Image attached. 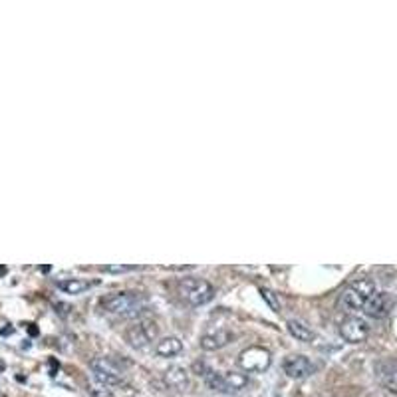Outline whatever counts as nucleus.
Wrapping results in <instances>:
<instances>
[{
  "mask_svg": "<svg viewBox=\"0 0 397 397\" xmlns=\"http://www.w3.org/2000/svg\"><path fill=\"white\" fill-rule=\"evenodd\" d=\"M99 306H101V310H106L108 314H113V316L137 318L149 308V298L143 292L122 290V292H113V294H108L106 298H101Z\"/></svg>",
  "mask_w": 397,
  "mask_h": 397,
  "instance_id": "1",
  "label": "nucleus"
},
{
  "mask_svg": "<svg viewBox=\"0 0 397 397\" xmlns=\"http://www.w3.org/2000/svg\"><path fill=\"white\" fill-rule=\"evenodd\" d=\"M177 292L189 306H205L215 298V288L211 282L197 276H185L177 282Z\"/></svg>",
  "mask_w": 397,
  "mask_h": 397,
  "instance_id": "2",
  "label": "nucleus"
},
{
  "mask_svg": "<svg viewBox=\"0 0 397 397\" xmlns=\"http://www.w3.org/2000/svg\"><path fill=\"white\" fill-rule=\"evenodd\" d=\"M376 282L369 280V278H358L354 280L351 284L342 292V306L349 310V312H360L364 310V306L367 304V300L376 294Z\"/></svg>",
  "mask_w": 397,
  "mask_h": 397,
  "instance_id": "3",
  "label": "nucleus"
},
{
  "mask_svg": "<svg viewBox=\"0 0 397 397\" xmlns=\"http://www.w3.org/2000/svg\"><path fill=\"white\" fill-rule=\"evenodd\" d=\"M203 378H205L206 385L219 394H238V391L246 389V385H249V378L238 371H226V374L205 371Z\"/></svg>",
  "mask_w": 397,
  "mask_h": 397,
  "instance_id": "4",
  "label": "nucleus"
},
{
  "mask_svg": "<svg viewBox=\"0 0 397 397\" xmlns=\"http://www.w3.org/2000/svg\"><path fill=\"white\" fill-rule=\"evenodd\" d=\"M159 326L157 322L153 320H137L133 326H129L126 330V342L135 349H145L149 348L155 340H157Z\"/></svg>",
  "mask_w": 397,
  "mask_h": 397,
  "instance_id": "5",
  "label": "nucleus"
},
{
  "mask_svg": "<svg viewBox=\"0 0 397 397\" xmlns=\"http://www.w3.org/2000/svg\"><path fill=\"white\" fill-rule=\"evenodd\" d=\"M238 365L246 374H262L272 365V354L267 348L253 346L240 351L238 356Z\"/></svg>",
  "mask_w": 397,
  "mask_h": 397,
  "instance_id": "6",
  "label": "nucleus"
},
{
  "mask_svg": "<svg viewBox=\"0 0 397 397\" xmlns=\"http://www.w3.org/2000/svg\"><path fill=\"white\" fill-rule=\"evenodd\" d=\"M90 369L94 374L97 383H101L104 387H117L124 381V374L117 365L110 362L108 358H95L90 362Z\"/></svg>",
  "mask_w": 397,
  "mask_h": 397,
  "instance_id": "7",
  "label": "nucleus"
},
{
  "mask_svg": "<svg viewBox=\"0 0 397 397\" xmlns=\"http://www.w3.org/2000/svg\"><path fill=\"white\" fill-rule=\"evenodd\" d=\"M396 296L394 294H389V292H376L367 304L364 306V312L365 316L374 318V320H383V318H387L391 314V310L396 308Z\"/></svg>",
  "mask_w": 397,
  "mask_h": 397,
  "instance_id": "8",
  "label": "nucleus"
},
{
  "mask_svg": "<svg viewBox=\"0 0 397 397\" xmlns=\"http://www.w3.org/2000/svg\"><path fill=\"white\" fill-rule=\"evenodd\" d=\"M340 336L349 344H362L369 336V326L364 318L348 316L340 322Z\"/></svg>",
  "mask_w": 397,
  "mask_h": 397,
  "instance_id": "9",
  "label": "nucleus"
},
{
  "mask_svg": "<svg viewBox=\"0 0 397 397\" xmlns=\"http://www.w3.org/2000/svg\"><path fill=\"white\" fill-rule=\"evenodd\" d=\"M235 340V333L224 328H217V330H209L201 338H199V346L205 351H217L222 349L224 346H229Z\"/></svg>",
  "mask_w": 397,
  "mask_h": 397,
  "instance_id": "10",
  "label": "nucleus"
},
{
  "mask_svg": "<svg viewBox=\"0 0 397 397\" xmlns=\"http://www.w3.org/2000/svg\"><path fill=\"white\" fill-rule=\"evenodd\" d=\"M316 365L312 364L306 356H290L284 360V374L292 380H304L312 376Z\"/></svg>",
  "mask_w": 397,
  "mask_h": 397,
  "instance_id": "11",
  "label": "nucleus"
},
{
  "mask_svg": "<svg viewBox=\"0 0 397 397\" xmlns=\"http://www.w3.org/2000/svg\"><path fill=\"white\" fill-rule=\"evenodd\" d=\"M163 381L173 391H187V387H189V374H187L185 367L173 365V367L163 371Z\"/></svg>",
  "mask_w": 397,
  "mask_h": 397,
  "instance_id": "12",
  "label": "nucleus"
},
{
  "mask_svg": "<svg viewBox=\"0 0 397 397\" xmlns=\"http://www.w3.org/2000/svg\"><path fill=\"white\" fill-rule=\"evenodd\" d=\"M183 351V342L177 338V336H167V338H161L157 344H155V354L159 358H175Z\"/></svg>",
  "mask_w": 397,
  "mask_h": 397,
  "instance_id": "13",
  "label": "nucleus"
},
{
  "mask_svg": "<svg viewBox=\"0 0 397 397\" xmlns=\"http://www.w3.org/2000/svg\"><path fill=\"white\" fill-rule=\"evenodd\" d=\"M286 328H288L290 336H292V338H296L298 342H306V344H310V342H314V340H316V333H314V330H312L308 324L300 322V320H288Z\"/></svg>",
  "mask_w": 397,
  "mask_h": 397,
  "instance_id": "14",
  "label": "nucleus"
},
{
  "mask_svg": "<svg viewBox=\"0 0 397 397\" xmlns=\"http://www.w3.org/2000/svg\"><path fill=\"white\" fill-rule=\"evenodd\" d=\"M94 286V282L90 280H81V278H64V280H58V288L66 292V294H84L86 290H90Z\"/></svg>",
  "mask_w": 397,
  "mask_h": 397,
  "instance_id": "15",
  "label": "nucleus"
},
{
  "mask_svg": "<svg viewBox=\"0 0 397 397\" xmlns=\"http://www.w3.org/2000/svg\"><path fill=\"white\" fill-rule=\"evenodd\" d=\"M260 294H262V298H264L267 304L270 306V310H274V312H280V310H282V304H280V298L276 296V292H272L270 288H262Z\"/></svg>",
  "mask_w": 397,
  "mask_h": 397,
  "instance_id": "16",
  "label": "nucleus"
},
{
  "mask_svg": "<svg viewBox=\"0 0 397 397\" xmlns=\"http://www.w3.org/2000/svg\"><path fill=\"white\" fill-rule=\"evenodd\" d=\"M142 267H135V264H104L99 267L101 272H110V274H124V272H133V270H139Z\"/></svg>",
  "mask_w": 397,
  "mask_h": 397,
  "instance_id": "17",
  "label": "nucleus"
}]
</instances>
